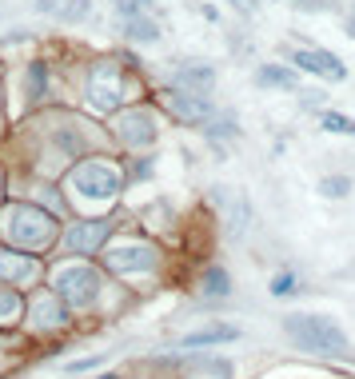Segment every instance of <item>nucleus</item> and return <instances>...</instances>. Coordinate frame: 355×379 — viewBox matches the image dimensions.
<instances>
[{
  "mask_svg": "<svg viewBox=\"0 0 355 379\" xmlns=\"http://www.w3.org/2000/svg\"><path fill=\"white\" fill-rule=\"evenodd\" d=\"M283 331L288 340H295L304 352H319V355H347V335H343L331 319L319 316H288L283 319Z\"/></svg>",
  "mask_w": 355,
  "mask_h": 379,
  "instance_id": "1",
  "label": "nucleus"
},
{
  "mask_svg": "<svg viewBox=\"0 0 355 379\" xmlns=\"http://www.w3.org/2000/svg\"><path fill=\"white\" fill-rule=\"evenodd\" d=\"M72 188L88 200H112L120 192V176L108 168V164H80L72 172Z\"/></svg>",
  "mask_w": 355,
  "mask_h": 379,
  "instance_id": "2",
  "label": "nucleus"
},
{
  "mask_svg": "<svg viewBox=\"0 0 355 379\" xmlns=\"http://www.w3.org/2000/svg\"><path fill=\"white\" fill-rule=\"evenodd\" d=\"M96 288H100V280L92 268H60L56 271V295H60L64 304H76V307L92 304Z\"/></svg>",
  "mask_w": 355,
  "mask_h": 379,
  "instance_id": "3",
  "label": "nucleus"
},
{
  "mask_svg": "<svg viewBox=\"0 0 355 379\" xmlns=\"http://www.w3.org/2000/svg\"><path fill=\"white\" fill-rule=\"evenodd\" d=\"M292 64H299L304 72H316L323 80H347V68H343L340 56H331L323 49H295L292 52Z\"/></svg>",
  "mask_w": 355,
  "mask_h": 379,
  "instance_id": "4",
  "label": "nucleus"
},
{
  "mask_svg": "<svg viewBox=\"0 0 355 379\" xmlns=\"http://www.w3.org/2000/svg\"><path fill=\"white\" fill-rule=\"evenodd\" d=\"M168 108L180 116V120H192V124H204L212 116V104L204 92H188V88H172L168 92Z\"/></svg>",
  "mask_w": 355,
  "mask_h": 379,
  "instance_id": "5",
  "label": "nucleus"
},
{
  "mask_svg": "<svg viewBox=\"0 0 355 379\" xmlns=\"http://www.w3.org/2000/svg\"><path fill=\"white\" fill-rule=\"evenodd\" d=\"M120 140L128 148H148L152 140H156V124H152V116L148 112H128L120 120Z\"/></svg>",
  "mask_w": 355,
  "mask_h": 379,
  "instance_id": "6",
  "label": "nucleus"
},
{
  "mask_svg": "<svg viewBox=\"0 0 355 379\" xmlns=\"http://www.w3.org/2000/svg\"><path fill=\"white\" fill-rule=\"evenodd\" d=\"M88 92H92V96H88L92 100V108H100V112H108V108L120 104V84H116V72H112V68H96Z\"/></svg>",
  "mask_w": 355,
  "mask_h": 379,
  "instance_id": "7",
  "label": "nucleus"
},
{
  "mask_svg": "<svg viewBox=\"0 0 355 379\" xmlns=\"http://www.w3.org/2000/svg\"><path fill=\"white\" fill-rule=\"evenodd\" d=\"M108 232H112V224H104V220L80 224L72 232H64V248H68V252H92V248H100L108 240Z\"/></svg>",
  "mask_w": 355,
  "mask_h": 379,
  "instance_id": "8",
  "label": "nucleus"
},
{
  "mask_svg": "<svg viewBox=\"0 0 355 379\" xmlns=\"http://www.w3.org/2000/svg\"><path fill=\"white\" fill-rule=\"evenodd\" d=\"M108 264L116 271H148V268H156V252L148 244H128V248H120V252H112Z\"/></svg>",
  "mask_w": 355,
  "mask_h": 379,
  "instance_id": "9",
  "label": "nucleus"
},
{
  "mask_svg": "<svg viewBox=\"0 0 355 379\" xmlns=\"http://www.w3.org/2000/svg\"><path fill=\"white\" fill-rule=\"evenodd\" d=\"M172 84H176V88H188V92H212V84H216V72H212L208 64L188 60V64H180V68H176Z\"/></svg>",
  "mask_w": 355,
  "mask_h": 379,
  "instance_id": "10",
  "label": "nucleus"
},
{
  "mask_svg": "<svg viewBox=\"0 0 355 379\" xmlns=\"http://www.w3.org/2000/svg\"><path fill=\"white\" fill-rule=\"evenodd\" d=\"M256 84L259 88H283V92H292V88H299V76H295L292 68H283V64H264V68H256Z\"/></svg>",
  "mask_w": 355,
  "mask_h": 379,
  "instance_id": "11",
  "label": "nucleus"
},
{
  "mask_svg": "<svg viewBox=\"0 0 355 379\" xmlns=\"http://www.w3.org/2000/svg\"><path fill=\"white\" fill-rule=\"evenodd\" d=\"M240 340V331L228 328V323H216V328H200L192 335H184V347H212V343H232Z\"/></svg>",
  "mask_w": 355,
  "mask_h": 379,
  "instance_id": "12",
  "label": "nucleus"
},
{
  "mask_svg": "<svg viewBox=\"0 0 355 379\" xmlns=\"http://www.w3.org/2000/svg\"><path fill=\"white\" fill-rule=\"evenodd\" d=\"M124 37L136 40V44H156V40H160V25L152 20V16L136 13V16H128V20H124Z\"/></svg>",
  "mask_w": 355,
  "mask_h": 379,
  "instance_id": "13",
  "label": "nucleus"
},
{
  "mask_svg": "<svg viewBox=\"0 0 355 379\" xmlns=\"http://www.w3.org/2000/svg\"><path fill=\"white\" fill-rule=\"evenodd\" d=\"M37 271V264L28 256H13V252H0V276H8V280H28Z\"/></svg>",
  "mask_w": 355,
  "mask_h": 379,
  "instance_id": "14",
  "label": "nucleus"
},
{
  "mask_svg": "<svg viewBox=\"0 0 355 379\" xmlns=\"http://www.w3.org/2000/svg\"><path fill=\"white\" fill-rule=\"evenodd\" d=\"M232 292V276L224 268H208V276H204V295H212V300H220V295Z\"/></svg>",
  "mask_w": 355,
  "mask_h": 379,
  "instance_id": "15",
  "label": "nucleus"
},
{
  "mask_svg": "<svg viewBox=\"0 0 355 379\" xmlns=\"http://www.w3.org/2000/svg\"><path fill=\"white\" fill-rule=\"evenodd\" d=\"M88 13H92V0H64L60 8H56V16H60L64 25H80Z\"/></svg>",
  "mask_w": 355,
  "mask_h": 379,
  "instance_id": "16",
  "label": "nucleus"
},
{
  "mask_svg": "<svg viewBox=\"0 0 355 379\" xmlns=\"http://www.w3.org/2000/svg\"><path fill=\"white\" fill-rule=\"evenodd\" d=\"M319 124L328 128V132H340V136H355V120L351 116H343V112H323Z\"/></svg>",
  "mask_w": 355,
  "mask_h": 379,
  "instance_id": "17",
  "label": "nucleus"
},
{
  "mask_svg": "<svg viewBox=\"0 0 355 379\" xmlns=\"http://www.w3.org/2000/svg\"><path fill=\"white\" fill-rule=\"evenodd\" d=\"M347 192H351V180H347V176H328V180H319V196L343 200Z\"/></svg>",
  "mask_w": 355,
  "mask_h": 379,
  "instance_id": "18",
  "label": "nucleus"
},
{
  "mask_svg": "<svg viewBox=\"0 0 355 379\" xmlns=\"http://www.w3.org/2000/svg\"><path fill=\"white\" fill-rule=\"evenodd\" d=\"M37 316H40L37 319L40 328H56V323H64V311L52 304V300H40V304H37Z\"/></svg>",
  "mask_w": 355,
  "mask_h": 379,
  "instance_id": "19",
  "label": "nucleus"
},
{
  "mask_svg": "<svg viewBox=\"0 0 355 379\" xmlns=\"http://www.w3.org/2000/svg\"><path fill=\"white\" fill-rule=\"evenodd\" d=\"M16 311H20V295L8 292V288H0V323H13Z\"/></svg>",
  "mask_w": 355,
  "mask_h": 379,
  "instance_id": "20",
  "label": "nucleus"
},
{
  "mask_svg": "<svg viewBox=\"0 0 355 379\" xmlns=\"http://www.w3.org/2000/svg\"><path fill=\"white\" fill-rule=\"evenodd\" d=\"M204 132H208L212 140H220V136H235V120H232V116H224V120H212Z\"/></svg>",
  "mask_w": 355,
  "mask_h": 379,
  "instance_id": "21",
  "label": "nucleus"
},
{
  "mask_svg": "<svg viewBox=\"0 0 355 379\" xmlns=\"http://www.w3.org/2000/svg\"><path fill=\"white\" fill-rule=\"evenodd\" d=\"M292 292H295V276H292V271H283V276L271 280V295H292Z\"/></svg>",
  "mask_w": 355,
  "mask_h": 379,
  "instance_id": "22",
  "label": "nucleus"
},
{
  "mask_svg": "<svg viewBox=\"0 0 355 379\" xmlns=\"http://www.w3.org/2000/svg\"><path fill=\"white\" fill-rule=\"evenodd\" d=\"M295 8H304V13H331L335 8V0H292Z\"/></svg>",
  "mask_w": 355,
  "mask_h": 379,
  "instance_id": "23",
  "label": "nucleus"
},
{
  "mask_svg": "<svg viewBox=\"0 0 355 379\" xmlns=\"http://www.w3.org/2000/svg\"><path fill=\"white\" fill-rule=\"evenodd\" d=\"M28 92H32V96L44 92V64H32V72H28Z\"/></svg>",
  "mask_w": 355,
  "mask_h": 379,
  "instance_id": "24",
  "label": "nucleus"
},
{
  "mask_svg": "<svg viewBox=\"0 0 355 379\" xmlns=\"http://www.w3.org/2000/svg\"><path fill=\"white\" fill-rule=\"evenodd\" d=\"M64 0H32V8L37 13H44V16H56V8H60Z\"/></svg>",
  "mask_w": 355,
  "mask_h": 379,
  "instance_id": "25",
  "label": "nucleus"
},
{
  "mask_svg": "<svg viewBox=\"0 0 355 379\" xmlns=\"http://www.w3.org/2000/svg\"><path fill=\"white\" fill-rule=\"evenodd\" d=\"M112 4H116V13H120L124 20H128V16H136V13H140V4H136V0H112Z\"/></svg>",
  "mask_w": 355,
  "mask_h": 379,
  "instance_id": "26",
  "label": "nucleus"
},
{
  "mask_svg": "<svg viewBox=\"0 0 355 379\" xmlns=\"http://www.w3.org/2000/svg\"><path fill=\"white\" fill-rule=\"evenodd\" d=\"M104 364V355H92V359H76V364H68V371H88V367Z\"/></svg>",
  "mask_w": 355,
  "mask_h": 379,
  "instance_id": "27",
  "label": "nucleus"
},
{
  "mask_svg": "<svg viewBox=\"0 0 355 379\" xmlns=\"http://www.w3.org/2000/svg\"><path fill=\"white\" fill-rule=\"evenodd\" d=\"M319 100H323V92H304V104H307V108H316Z\"/></svg>",
  "mask_w": 355,
  "mask_h": 379,
  "instance_id": "28",
  "label": "nucleus"
},
{
  "mask_svg": "<svg viewBox=\"0 0 355 379\" xmlns=\"http://www.w3.org/2000/svg\"><path fill=\"white\" fill-rule=\"evenodd\" d=\"M235 8H240V13H252V8H256V0H232Z\"/></svg>",
  "mask_w": 355,
  "mask_h": 379,
  "instance_id": "29",
  "label": "nucleus"
},
{
  "mask_svg": "<svg viewBox=\"0 0 355 379\" xmlns=\"http://www.w3.org/2000/svg\"><path fill=\"white\" fill-rule=\"evenodd\" d=\"M347 37H355V13L347 16Z\"/></svg>",
  "mask_w": 355,
  "mask_h": 379,
  "instance_id": "30",
  "label": "nucleus"
}]
</instances>
